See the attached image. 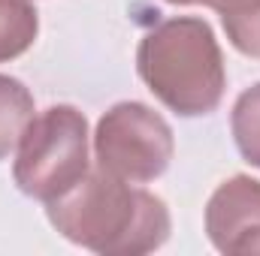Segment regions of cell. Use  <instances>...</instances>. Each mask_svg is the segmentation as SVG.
Segmentation results:
<instances>
[{
  "instance_id": "cell-2",
  "label": "cell",
  "mask_w": 260,
  "mask_h": 256,
  "mask_svg": "<svg viewBox=\"0 0 260 256\" xmlns=\"http://www.w3.org/2000/svg\"><path fill=\"white\" fill-rule=\"evenodd\" d=\"M136 69L148 91L182 118L215 112L227 88L221 46L209 21L194 15L148 30L136 49Z\"/></svg>"
},
{
  "instance_id": "cell-9",
  "label": "cell",
  "mask_w": 260,
  "mask_h": 256,
  "mask_svg": "<svg viewBox=\"0 0 260 256\" xmlns=\"http://www.w3.org/2000/svg\"><path fill=\"white\" fill-rule=\"evenodd\" d=\"M230 127L239 154L260 169V84H251L248 91L239 94L230 115Z\"/></svg>"
},
{
  "instance_id": "cell-1",
  "label": "cell",
  "mask_w": 260,
  "mask_h": 256,
  "mask_svg": "<svg viewBox=\"0 0 260 256\" xmlns=\"http://www.w3.org/2000/svg\"><path fill=\"white\" fill-rule=\"evenodd\" d=\"M52 226L67 241L106 256H142L170 238V211L154 193L106 169H88L58 199L46 202Z\"/></svg>"
},
{
  "instance_id": "cell-4",
  "label": "cell",
  "mask_w": 260,
  "mask_h": 256,
  "mask_svg": "<svg viewBox=\"0 0 260 256\" xmlns=\"http://www.w3.org/2000/svg\"><path fill=\"white\" fill-rule=\"evenodd\" d=\"M173 151L176 142L170 124L145 103L112 106L94 133L97 166L130 184L160 178L173 160Z\"/></svg>"
},
{
  "instance_id": "cell-8",
  "label": "cell",
  "mask_w": 260,
  "mask_h": 256,
  "mask_svg": "<svg viewBox=\"0 0 260 256\" xmlns=\"http://www.w3.org/2000/svg\"><path fill=\"white\" fill-rule=\"evenodd\" d=\"M227 39L236 52L260 58V0H221L218 9Z\"/></svg>"
},
{
  "instance_id": "cell-10",
  "label": "cell",
  "mask_w": 260,
  "mask_h": 256,
  "mask_svg": "<svg viewBox=\"0 0 260 256\" xmlns=\"http://www.w3.org/2000/svg\"><path fill=\"white\" fill-rule=\"evenodd\" d=\"M167 3H176V6H194V3H203V6H209V9H218L221 0H167Z\"/></svg>"
},
{
  "instance_id": "cell-7",
  "label": "cell",
  "mask_w": 260,
  "mask_h": 256,
  "mask_svg": "<svg viewBox=\"0 0 260 256\" xmlns=\"http://www.w3.org/2000/svg\"><path fill=\"white\" fill-rule=\"evenodd\" d=\"M40 33V18L30 0H0V64L21 58Z\"/></svg>"
},
{
  "instance_id": "cell-5",
  "label": "cell",
  "mask_w": 260,
  "mask_h": 256,
  "mask_svg": "<svg viewBox=\"0 0 260 256\" xmlns=\"http://www.w3.org/2000/svg\"><path fill=\"white\" fill-rule=\"evenodd\" d=\"M206 235L227 256L260 253V181L248 175L227 178L209 196Z\"/></svg>"
},
{
  "instance_id": "cell-3",
  "label": "cell",
  "mask_w": 260,
  "mask_h": 256,
  "mask_svg": "<svg viewBox=\"0 0 260 256\" xmlns=\"http://www.w3.org/2000/svg\"><path fill=\"white\" fill-rule=\"evenodd\" d=\"M88 169L85 115L73 106H49L24 130L12 178L24 196L52 202L82 181Z\"/></svg>"
},
{
  "instance_id": "cell-6",
  "label": "cell",
  "mask_w": 260,
  "mask_h": 256,
  "mask_svg": "<svg viewBox=\"0 0 260 256\" xmlns=\"http://www.w3.org/2000/svg\"><path fill=\"white\" fill-rule=\"evenodd\" d=\"M30 121H34L30 91L18 78L0 72V160H6L18 148Z\"/></svg>"
}]
</instances>
